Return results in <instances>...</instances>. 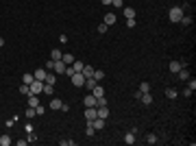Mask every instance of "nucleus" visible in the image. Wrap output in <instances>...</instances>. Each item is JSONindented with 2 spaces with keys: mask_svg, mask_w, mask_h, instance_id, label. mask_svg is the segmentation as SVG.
Returning a JSON list of instances; mask_svg holds the SVG:
<instances>
[{
  "mask_svg": "<svg viewBox=\"0 0 196 146\" xmlns=\"http://www.w3.org/2000/svg\"><path fill=\"white\" fill-rule=\"evenodd\" d=\"M20 94H24V96H29V94H31L29 85H24V83H22V87H20Z\"/></svg>",
  "mask_w": 196,
  "mask_h": 146,
  "instance_id": "72a5a7b5",
  "label": "nucleus"
},
{
  "mask_svg": "<svg viewBox=\"0 0 196 146\" xmlns=\"http://www.w3.org/2000/svg\"><path fill=\"white\" fill-rule=\"evenodd\" d=\"M190 83H187V87H192V89H196V79H187Z\"/></svg>",
  "mask_w": 196,
  "mask_h": 146,
  "instance_id": "ea45409f",
  "label": "nucleus"
},
{
  "mask_svg": "<svg viewBox=\"0 0 196 146\" xmlns=\"http://www.w3.org/2000/svg\"><path fill=\"white\" fill-rule=\"evenodd\" d=\"M144 142H146V144H157V135H155V133H148Z\"/></svg>",
  "mask_w": 196,
  "mask_h": 146,
  "instance_id": "a878e982",
  "label": "nucleus"
},
{
  "mask_svg": "<svg viewBox=\"0 0 196 146\" xmlns=\"http://www.w3.org/2000/svg\"><path fill=\"white\" fill-rule=\"evenodd\" d=\"M35 113H37V116H44V113H46V107H44V105H37V107H35Z\"/></svg>",
  "mask_w": 196,
  "mask_h": 146,
  "instance_id": "473e14b6",
  "label": "nucleus"
},
{
  "mask_svg": "<svg viewBox=\"0 0 196 146\" xmlns=\"http://www.w3.org/2000/svg\"><path fill=\"white\" fill-rule=\"evenodd\" d=\"M127 26H129V29L135 26V18H127Z\"/></svg>",
  "mask_w": 196,
  "mask_h": 146,
  "instance_id": "e433bc0d",
  "label": "nucleus"
},
{
  "mask_svg": "<svg viewBox=\"0 0 196 146\" xmlns=\"http://www.w3.org/2000/svg\"><path fill=\"white\" fill-rule=\"evenodd\" d=\"M70 81H72V85H76V87H83L85 85V77L81 74V72H74V74L70 77Z\"/></svg>",
  "mask_w": 196,
  "mask_h": 146,
  "instance_id": "7ed1b4c3",
  "label": "nucleus"
},
{
  "mask_svg": "<svg viewBox=\"0 0 196 146\" xmlns=\"http://www.w3.org/2000/svg\"><path fill=\"white\" fill-rule=\"evenodd\" d=\"M46 70H48V72H53V59H50V61H46Z\"/></svg>",
  "mask_w": 196,
  "mask_h": 146,
  "instance_id": "79ce46f5",
  "label": "nucleus"
},
{
  "mask_svg": "<svg viewBox=\"0 0 196 146\" xmlns=\"http://www.w3.org/2000/svg\"><path fill=\"white\" fill-rule=\"evenodd\" d=\"M33 79H35V77H33V72H26V74L22 77V83H24V85H31V83H33Z\"/></svg>",
  "mask_w": 196,
  "mask_h": 146,
  "instance_id": "aec40b11",
  "label": "nucleus"
},
{
  "mask_svg": "<svg viewBox=\"0 0 196 146\" xmlns=\"http://www.w3.org/2000/svg\"><path fill=\"white\" fill-rule=\"evenodd\" d=\"M94 118H98V113H96V107H85V120H87V122H92Z\"/></svg>",
  "mask_w": 196,
  "mask_h": 146,
  "instance_id": "423d86ee",
  "label": "nucleus"
},
{
  "mask_svg": "<svg viewBox=\"0 0 196 146\" xmlns=\"http://www.w3.org/2000/svg\"><path fill=\"white\" fill-rule=\"evenodd\" d=\"M122 13H124V18H135V9H133V7H124V9H122Z\"/></svg>",
  "mask_w": 196,
  "mask_h": 146,
  "instance_id": "b1692460",
  "label": "nucleus"
},
{
  "mask_svg": "<svg viewBox=\"0 0 196 146\" xmlns=\"http://www.w3.org/2000/svg\"><path fill=\"white\" fill-rule=\"evenodd\" d=\"M61 61H63L65 65H72V63H74V55H72V53H63V55H61Z\"/></svg>",
  "mask_w": 196,
  "mask_h": 146,
  "instance_id": "1a4fd4ad",
  "label": "nucleus"
},
{
  "mask_svg": "<svg viewBox=\"0 0 196 146\" xmlns=\"http://www.w3.org/2000/svg\"><path fill=\"white\" fill-rule=\"evenodd\" d=\"M92 94L96 96V98H100V96H105V87H100V85H96V87H92Z\"/></svg>",
  "mask_w": 196,
  "mask_h": 146,
  "instance_id": "dca6fc26",
  "label": "nucleus"
},
{
  "mask_svg": "<svg viewBox=\"0 0 196 146\" xmlns=\"http://www.w3.org/2000/svg\"><path fill=\"white\" fill-rule=\"evenodd\" d=\"M53 89H55V85H48V83H44V94L53 96Z\"/></svg>",
  "mask_w": 196,
  "mask_h": 146,
  "instance_id": "c756f323",
  "label": "nucleus"
},
{
  "mask_svg": "<svg viewBox=\"0 0 196 146\" xmlns=\"http://www.w3.org/2000/svg\"><path fill=\"white\" fill-rule=\"evenodd\" d=\"M44 83L55 85V83H57V74H55V72H48V74H46V79H44Z\"/></svg>",
  "mask_w": 196,
  "mask_h": 146,
  "instance_id": "4468645a",
  "label": "nucleus"
},
{
  "mask_svg": "<svg viewBox=\"0 0 196 146\" xmlns=\"http://www.w3.org/2000/svg\"><path fill=\"white\" fill-rule=\"evenodd\" d=\"M59 144H61V146H74V140H61Z\"/></svg>",
  "mask_w": 196,
  "mask_h": 146,
  "instance_id": "c9c22d12",
  "label": "nucleus"
},
{
  "mask_svg": "<svg viewBox=\"0 0 196 146\" xmlns=\"http://www.w3.org/2000/svg\"><path fill=\"white\" fill-rule=\"evenodd\" d=\"M181 24H183V26H190V24H192V18L183 15V18H181Z\"/></svg>",
  "mask_w": 196,
  "mask_h": 146,
  "instance_id": "f704fd0d",
  "label": "nucleus"
},
{
  "mask_svg": "<svg viewBox=\"0 0 196 146\" xmlns=\"http://www.w3.org/2000/svg\"><path fill=\"white\" fill-rule=\"evenodd\" d=\"M35 116H37V113H35V107H29V109H26V118H29V120H33Z\"/></svg>",
  "mask_w": 196,
  "mask_h": 146,
  "instance_id": "2f4dec72",
  "label": "nucleus"
},
{
  "mask_svg": "<svg viewBox=\"0 0 196 146\" xmlns=\"http://www.w3.org/2000/svg\"><path fill=\"white\" fill-rule=\"evenodd\" d=\"M61 105H63L61 98H53V96H50V103H48V107H50V109H61Z\"/></svg>",
  "mask_w": 196,
  "mask_h": 146,
  "instance_id": "9d476101",
  "label": "nucleus"
},
{
  "mask_svg": "<svg viewBox=\"0 0 196 146\" xmlns=\"http://www.w3.org/2000/svg\"><path fill=\"white\" fill-rule=\"evenodd\" d=\"M139 103H142V105H153V96H151V92H144V94L139 96Z\"/></svg>",
  "mask_w": 196,
  "mask_h": 146,
  "instance_id": "0eeeda50",
  "label": "nucleus"
},
{
  "mask_svg": "<svg viewBox=\"0 0 196 146\" xmlns=\"http://www.w3.org/2000/svg\"><path fill=\"white\" fill-rule=\"evenodd\" d=\"M94 79H96V81H103V79H105V72H103V70H94Z\"/></svg>",
  "mask_w": 196,
  "mask_h": 146,
  "instance_id": "cd10ccee",
  "label": "nucleus"
},
{
  "mask_svg": "<svg viewBox=\"0 0 196 146\" xmlns=\"http://www.w3.org/2000/svg\"><path fill=\"white\" fill-rule=\"evenodd\" d=\"M135 142H137V140H135V133H131V131H129V133L124 135V144H129V146H131V144H135Z\"/></svg>",
  "mask_w": 196,
  "mask_h": 146,
  "instance_id": "412c9836",
  "label": "nucleus"
},
{
  "mask_svg": "<svg viewBox=\"0 0 196 146\" xmlns=\"http://www.w3.org/2000/svg\"><path fill=\"white\" fill-rule=\"evenodd\" d=\"M29 89H31V94L39 96V94L44 92V81H39V79H33V83L29 85Z\"/></svg>",
  "mask_w": 196,
  "mask_h": 146,
  "instance_id": "f03ea898",
  "label": "nucleus"
},
{
  "mask_svg": "<svg viewBox=\"0 0 196 146\" xmlns=\"http://www.w3.org/2000/svg\"><path fill=\"white\" fill-rule=\"evenodd\" d=\"M65 63L59 59V61H53V72H55V74H65Z\"/></svg>",
  "mask_w": 196,
  "mask_h": 146,
  "instance_id": "20e7f679",
  "label": "nucleus"
},
{
  "mask_svg": "<svg viewBox=\"0 0 196 146\" xmlns=\"http://www.w3.org/2000/svg\"><path fill=\"white\" fill-rule=\"evenodd\" d=\"M139 92H142V94H144V92H151V83H148V81H142V83H139Z\"/></svg>",
  "mask_w": 196,
  "mask_h": 146,
  "instance_id": "393cba45",
  "label": "nucleus"
},
{
  "mask_svg": "<svg viewBox=\"0 0 196 146\" xmlns=\"http://www.w3.org/2000/svg\"><path fill=\"white\" fill-rule=\"evenodd\" d=\"M192 94H194V89H192V87H185V89H183V96H187V98H190Z\"/></svg>",
  "mask_w": 196,
  "mask_h": 146,
  "instance_id": "4c0bfd02",
  "label": "nucleus"
},
{
  "mask_svg": "<svg viewBox=\"0 0 196 146\" xmlns=\"http://www.w3.org/2000/svg\"><path fill=\"white\" fill-rule=\"evenodd\" d=\"M168 18H170V22H181V18H183V9L181 7H172V9H170L168 11Z\"/></svg>",
  "mask_w": 196,
  "mask_h": 146,
  "instance_id": "f257e3e1",
  "label": "nucleus"
},
{
  "mask_svg": "<svg viewBox=\"0 0 196 146\" xmlns=\"http://www.w3.org/2000/svg\"><path fill=\"white\" fill-rule=\"evenodd\" d=\"M46 74H48V70H46V68H39V70H35V72H33V77H35V79H39V81H44V79H46Z\"/></svg>",
  "mask_w": 196,
  "mask_h": 146,
  "instance_id": "9b49d317",
  "label": "nucleus"
},
{
  "mask_svg": "<svg viewBox=\"0 0 196 146\" xmlns=\"http://www.w3.org/2000/svg\"><path fill=\"white\" fill-rule=\"evenodd\" d=\"M81 74L87 79V77H94V68L92 65H83V70H81Z\"/></svg>",
  "mask_w": 196,
  "mask_h": 146,
  "instance_id": "a211bd4d",
  "label": "nucleus"
},
{
  "mask_svg": "<svg viewBox=\"0 0 196 146\" xmlns=\"http://www.w3.org/2000/svg\"><path fill=\"white\" fill-rule=\"evenodd\" d=\"M116 9H122V0H113V2H111Z\"/></svg>",
  "mask_w": 196,
  "mask_h": 146,
  "instance_id": "a19ab883",
  "label": "nucleus"
},
{
  "mask_svg": "<svg viewBox=\"0 0 196 146\" xmlns=\"http://www.w3.org/2000/svg\"><path fill=\"white\" fill-rule=\"evenodd\" d=\"M5 46V37H0V48H2Z\"/></svg>",
  "mask_w": 196,
  "mask_h": 146,
  "instance_id": "37998d69",
  "label": "nucleus"
},
{
  "mask_svg": "<svg viewBox=\"0 0 196 146\" xmlns=\"http://www.w3.org/2000/svg\"><path fill=\"white\" fill-rule=\"evenodd\" d=\"M26 105H29V107H37V105H39V101H37L35 94H29V96H26Z\"/></svg>",
  "mask_w": 196,
  "mask_h": 146,
  "instance_id": "f8f14e48",
  "label": "nucleus"
},
{
  "mask_svg": "<svg viewBox=\"0 0 196 146\" xmlns=\"http://www.w3.org/2000/svg\"><path fill=\"white\" fill-rule=\"evenodd\" d=\"M96 113H98V118L107 120V118H109V107H107V105H105V107H96Z\"/></svg>",
  "mask_w": 196,
  "mask_h": 146,
  "instance_id": "6e6552de",
  "label": "nucleus"
},
{
  "mask_svg": "<svg viewBox=\"0 0 196 146\" xmlns=\"http://www.w3.org/2000/svg\"><path fill=\"white\" fill-rule=\"evenodd\" d=\"M168 70H170V72H172V74H174V72H179V70H181V63L172 59V61H170V63H168Z\"/></svg>",
  "mask_w": 196,
  "mask_h": 146,
  "instance_id": "2eb2a0df",
  "label": "nucleus"
},
{
  "mask_svg": "<svg viewBox=\"0 0 196 146\" xmlns=\"http://www.w3.org/2000/svg\"><path fill=\"white\" fill-rule=\"evenodd\" d=\"M83 105H85V107H96V96H94L92 92H87V94H85V98H83Z\"/></svg>",
  "mask_w": 196,
  "mask_h": 146,
  "instance_id": "39448f33",
  "label": "nucleus"
},
{
  "mask_svg": "<svg viewBox=\"0 0 196 146\" xmlns=\"http://www.w3.org/2000/svg\"><path fill=\"white\" fill-rule=\"evenodd\" d=\"M83 65H85L83 61H76V59H74V63H72V70H74V72H81V70H83Z\"/></svg>",
  "mask_w": 196,
  "mask_h": 146,
  "instance_id": "bb28decb",
  "label": "nucleus"
},
{
  "mask_svg": "<svg viewBox=\"0 0 196 146\" xmlns=\"http://www.w3.org/2000/svg\"><path fill=\"white\" fill-rule=\"evenodd\" d=\"M179 96V92L174 89V87H166V98H170V101H174Z\"/></svg>",
  "mask_w": 196,
  "mask_h": 146,
  "instance_id": "ddd939ff",
  "label": "nucleus"
},
{
  "mask_svg": "<svg viewBox=\"0 0 196 146\" xmlns=\"http://www.w3.org/2000/svg\"><path fill=\"white\" fill-rule=\"evenodd\" d=\"M113 2V0H103V5H111Z\"/></svg>",
  "mask_w": 196,
  "mask_h": 146,
  "instance_id": "c03bdc74",
  "label": "nucleus"
},
{
  "mask_svg": "<svg viewBox=\"0 0 196 146\" xmlns=\"http://www.w3.org/2000/svg\"><path fill=\"white\" fill-rule=\"evenodd\" d=\"M11 142H13L11 135H7V133H5V135H0V146H9Z\"/></svg>",
  "mask_w": 196,
  "mask_h": 146,
  "instance_id": "5701e85b",
  "label": "nucleus"
},
{
  "mask_svg": "<svg viewBox=\"0 0 196 146\" xmlns=\"http://www.w3.org/2000/svg\"><path fill=\"white\" fill-rule=\"evenodd\" d=\"M96 85H98V81H96L94 77H87V79H85V87H87L89 92H92V87H96Z\"/></svg>",
  "mask_w": 196,
  "mask_h": 146,
  "instance_id": "f3484780",
  "label": "nucleus"
},
{
  "mask_svg": "<svg viewBox=\"0 0 196 146\" xmlns=\"http://www.w3.org/2000/svg\"><path fill=\"white\" fill-rule=\"evenodd\" d=\"M94 133H96V129H94V127H92V124L87 122V127H85V135H87V137H92Z\"/></svg>",
  "mask_w": 196,
  "mask_h": 146,
  "instance_id": "c85d7f7f",
  "label": "nucleus"
},
{
  "mask_svg": "<svg viewBox=\"0 0 196 146\" xmlns=\"http://www.w3.org/2000/svg\"><path fill=\"white\" fill-rule=\"evenodd\" d=\"M177 74H179V79H181V81H187V79H190V70H185V68H181V70L177 72Z\"/></svg>",
  "mask_w": 196,
  "mask_h": 146,
  "instance_id": "4be33fe9",
  "label": "nucleus"
},
{
  "mask_svg": "<svg viewBox=\"0 0 196 146\" xmlns=\"http://www.w3.org/2000/svg\"><path fill=\"white\" fill-rule=\"evenodd\" d=\"M107 29H109V26H107V24L103 22V24H100V26H98V33H107Z\"/></svg>",
  "mask_w": 196,
  "mask_h": 146,
  "instance_id": "58836bf2",
  "label": "nucleus"
},
{
  "mask_svg": "<svg viewBox=\"0 0 196 146\" xmlns=\"http://www.w3.org/2000/svg\"><path fill=\"white\" fill-rule=\"evenodd\" d=\"M61 55H63L61 50H53V55H50V59H53V61H59V59H61Z\"/></svg>",
  "mask_w": 196,
  "mask_h": 146,
  "instance_id": "7c9ffc66",
  "label": "nucleus"
},
{
  "mask_svg": "<svg viewBox=\"0 0 196 146\" xmlns=\"http://www.w3.org/2000/svg\"><path fill=\"white\" fill-rule=\"evenodd\" d=\"M116 20H118V18H116V13H107V15H105V24H107V26L116 24Z\"/></svg>",
  "mask_w": 196,
  "mask_h": 146,
  "instance_id": "6ab92c4d",
  "label": "nucleus"
}]
</instances>
